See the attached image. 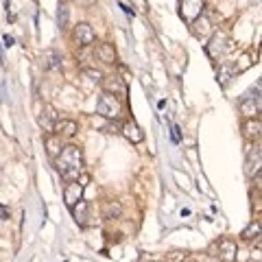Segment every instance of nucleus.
I'll return each instance as SVG.
<instances>
[{
  "label": "nucleus",
  "mask_w": 262,
  "mask_h": 262,
  "mask_svg": "<svg viewBox=\"0 0 262 262\" xmlns=\"http://www.w3.org/2000/svg\"><path fill=\"white\" fill-rule=\"evenodd\" d=\"M243 241H260V221H253L241 232Z\"/></svg>",
  "instance_id": "22"
},
{
  "label": "nucleus",
  "mask_w": 262,
  "mask_h": 262,
  "mask_svg": "<svg viewBox=\"0 0 262 262\" xmlns=\"http://www.w3.org/2000/svg\"><path fill=\"white\" fill-rule=\"evenodd\" d=\"M216 256L221 262H236L238 258V245L234 238H221L216 243Z\"/></svg>",
  "instance_id": "6"
},
{
  "label": "nucleus",
  "mask_w": 262,
  "mask_h": 262,
  "mask_svg": "<svg viewBox=\"0 0 262 262\" xmlns=\"http://www.w3.org/2000/svg\"><path fill=\"white\" fill-rule=\"evenodd\" d=\"M238 107H241V114L245 118H258V114H260V88L249 90V92L241 98Z\"/></svg>",
  "instance_id": "3"
},
{
  "label": "nucleus",
  "mask_w": 262,
  "mask_h": 262,
  "mask_svg": "<svg viewBox=\"0 0 262 262\" xmlns=\"http://www.w3.org/2000/svg\"><path fill=\"white\" fill-rule=\"evenodd\" d=\"M122 214V203L120 201H105L103 203V208H101V216L105 221H114V219H120Z\"/></svg>",
  "instance_id": "18"
},
{
  "label": "nucleus",
  "mask_w": 262,
  "mask_h": 262,
  "mask_svg": "<svg viewBox=\"0 0 262 262\" xmlns=\"http://www.w3.org/2000/svg\"><path fill=\"white\" fill-rule=\"evenodd\" d=\"M3 39H5V46H13V37H9V35H5Z\"/></svg>",
  "instance_id": "27"
},
{
  "label": "nucleus",
  "mask_w": 262,
  "mask_h": 262,
  "mask_svg": "<svg viewBox=\"0 0 262 262\" xmlns=\"http://www.w3.org/2000/svg\"><path fill=\"white\" fill-rule=\"evenodd\" d=\"M66 20H68V7L61 5L59 7V24H61V27H66Z\"/></svg>",
  "instance_id": "25"
},
{
  "label": "nucleus",
  "mask_w": 262,
  "mask_h": 262,
  "mask_svg": "<svg viewBox=\"0 0 262 262\" xmlns=\"http://www.w3.org/2000/svg\"><path fill=\"white\" fill-rule=\"evenodd\" d=\"M227 48H229V37L223 31H216L210 35V42L206 44V53L212 59H219V57H223L227 53Z\"/></svg>",
  "instance_id": "4"
},
{
  "label": "nucleus",
  "mask_w": 262,
  "mask_h": 262,
  "mask_svg": "<svg viewBox=\"0 0 262 262\" xmlns=\"http://www.w3.org/2000/svg\"><path fill=\"white\" fill-rule=\"evenodd\" d=\"M188 260V251H170L168 253V262H186Z\"/></svg>",
  "instance_id": "23"
},
{
  "label": "nucleus",
  "mask_w": 262,
  "mask_h": 262,
  "mask_svg": "<svg viewBox=\"0 0 262 262\" xmlns=\"http://www.w3.org/2000/svg\"><path fill=\"white\" fill-rule=\"evenodd\" d=\"M120 112H122V105L118 101V96H114L110 92H103L101 98L96 103V114L107 120H118L120 118Z\"/></svg>",
  "instance_id": "2"
},
{
  "label": "nucleus",
  "mask_w": 262,
  "mask_h": 262,
  "mask_svg": "<svg viewBox=\"0 0 262 262\" xmlns=\"http://www.w3.org/2000/svg\"><path fill=\"white\" fill-rule=\"evenodd\" d=\"M79 131L77 127V122L75 120H70V118H59L55 122V129H53V134H57L59 138H72Z\"/></svg>",
  "instance_id": "14"
},
{
  "label": "nucleus",
  "mask_w": 262,
  "mask_h": 262,
  "mask_svg": "<svg viewBox=\"0 0 262 262\" xmlns=\"http://www.w3.org/2000/svg\"><path fill=\"white\" fill-rule=\"evenodd\" d=\"M120 134L125 136L131 144H140L144 140V131L140 129V125H138L134 118L127 120V122H122V125H120Z\"/></svg>",
  "instance_id": "10"
},
{
  "label": "nucleus",
  "mask_w": 262,
  "mask_h": 262,
  "mask_svg": "<svg viewBox=\"0 0 262 262\" xmlns=\"http://www.w3.org/2000/svg\"><path fill=\"white\" fill-rule=\"evenodd\" d=\"M203 7H206V0H179V15L188 24H192L203 13Z\"/></svg>",
  "instance_id": "5"
},
{
  "label": "nucleus",
  "mask_w": 262,
  "mask_h": 262,
  "mask_svg": "<svg viewBox=\"0 0 262 262\" xmlns=\"http://www.w3.org/2000/svg\"><path fill=\"white\" fill-rule=\"evenodd\" d=\"M260 134H262V122H260V118H247L243 122V136H245V140H249V142H253V140H260Z\"/></svg>",
  "instance_id": "13"
},
{
  "label": "nucleus",
  "mask_w": 262,
  "mask_h": 262,
  "mask_svg": "<svg viewBox=\"0 0 262 262\" xmlns=\"http://www.w3.org/2000/svg\"><path fill=\"white\" fill-rule=\"evenodd\" d=\"M61 55L57 51H46L44 53V68L51 70V72H59L61 70Z\"/></svg>",
  "instance_id": "20"
},
{
  "label": "nucleus",
  "mask_w": 262,
  "mask_h": 262,
  "mask_svg": "<svg viewBox=\"0 0 262 262\" xmlns=\"http://www.w3.org/2000/svg\"><path fill=\"white\" fill-rule=\"evenodd\" d=\"M57 173H59L66 182H75L81 177V170H83V151L77 144H66L61 146L59 155L53 160Z\"/></svg>",
  "instance_id": "1"
},
{
  "label": "nucleus",
  "mask_w": 262,
  "mask_h": 262,
  "mask_svg": "<svg viewBox=\"0 0 262 262\" xmlns=\"http://www.w3.org/2000/svg\"><path fill=\"white\" fill-rule=\"evenodd\" d=\"M72 35H75V42L79 46H90V44L96 42V33L88 22H79L75 27V33H72Z\"/></svg>",
  "instance_id": "9"
},
{
  "label": "nucleus",
  "mask_w": 262,
  "mask_h": 262,
  "mask_svg": "<svg viewBox=\"0 0 262 262\" xmlns=\"http://www.w3.org/2000/svg\"><path fill=\"white\" fill-rule=\"evenodd\" d=\"M236 75H238V70H236V63H229V61H223L219 66V83L223 85V88H227V83L232 81Z\"/></svg>",
  "instance_id": "15"
},
{
  "label": "nucleus",
  "mask_w": 262,
  "mask_h": 262,
  "mask_svg": "<svg viewBox=\"0 0 262 262\" xmlns=\"http://www.w3.org/2000/svg\"><path fill=\"white\" fill-rule=\"evenodd\" d=\"M44 144H46V153L51 155V158L55 160L57 155H59V151H61V138L57 136V134H48L46 136V140H44Z\"/></svg>",
  "instance_id": "21"
},
{
  "label": "nucleus",
  "mask_w": 262,
  "mask_h": 262,
  "mask_svg": "<svg viewBox=\"0 0 262 262\" xmlns=\"http://www.w3.org/2000/svg\"><path fill=\"white\" fill-rule=\"evenodd\" d=\"M105 131H107V134H120V125L116 120H112L107 127H105Z\"/></svg>",
  "instance_id": "26"
},
{
  "label": "nucleus",
  "mask_w": 262,
  "mask_h": 262,
  "mask_svg": "<svg viewBox=\"0 0 262 262\" xmlns=\"http://www.w3.org/2000/svg\"><path fill=\"white\" fill-rule=\"evenodd\" d=\"M192 33L196 37H206V35H210L212 33V22H210V18L208 15H199L194 22H192Z\"/></svg>",
  "instance_id": "19"
},
{
  "label": "nucleus",
  "mask_w": 262,
  "mask_h": 262,
  "mask_svg": "<svg viewBox=\"0 0 262 262\" xmlns=\"http://www.w3.org/2000/svg\"><path fill=\"white\" fill-rule=\"evenodd\" d=\"M70 212H72V216H75V221L81 225V227H85L88 225V214H90V203L88 201H77L75 206L70 208Z\"/></svg>",
  "instance_id": "16"
},
{
  "label": "nucleus",
  "mask_w": 262,
  "mask_h": 262,
  "mask_svg": "<svg viewBox=\"0 0 262 262\" xmlns=\"http://www.w3.org/2000/svg\"><path fill=\"white\" fill-rule=\"evenodd\" d=\"M57 120H59V114H57V110L53 107V105H44L42 112H39V127H42L46 134H53Z\"/></svg>",
  "instance_id": "11"
},
{
  "label": "nucleus",
  "mask_w": 262,
  "mask_h": 262,
  "mask_svg": "<svg viewBox=\"0 0 262 262\" xmlns=\"http://www.w3.org/2000/svg\"><path fill=\"white\" fill-rule=\"evenodd\" d=\"M101 83H103V88H105V92H110V94H114V96H125V94H127L125 79H120V77H116V75L103 77Z\"/></svg>",
  "instance_id": "12"
},
{
  "label": "nucleus",
  "mask_w": 262,
  "mask_h": 262,
  "mask_svg": "<svg viewBox=\"0 0 262 262\" xmlns=\"http://www.w3.org/2000/svg\"><path fill=\"white\" fill-rule=\"evenodd\" d=\"M96 57H98V61H103L107 66L116 63V51H114V46L107 44V42H103V44L96 46Z\"/></svg>",
  "instance_id": "17"
},
{
  "label": "nucleus",
  "mask_w": 262,
  "mask_h": 262,
  "mask_svg": "<svg viewBox=\"0 0 262 262\" xmlns=\"http://www.w3.org/2000/svg\"><path fill=\"white\" fill-rule=\"evenodd\" d=\"M81 72H83V75H85V77H90V79H94V81H101V79H103V72H101V70H94V68H83V70H81Z\"/></svg>",
  "instance_id": "24"
},
{
  "label": "nucleus",
  "mask_w": 262,
  "mask_h": 262,
  "mask_svg": "<svg viewBox=\"0 0 262 262\" xmlns=\"http://www.w3.org/2000/svg\"><path fill=\"white\" fill-rule=\"evenodd\" d=\"M83 184L79 182V179H75V182H68L63 186V201H66V206L72 208L77 201L83 199Z\"/></svg>",
  "instance_id": "7"
},
{
  "label": "nucleus",
  "mask_w": 262,
  "mask_h": 262,
  "mask_svg": "<svg viewBox=\"0 0 262 262\" xmlns=\"http://www.w3.org/2000/svg\"><path fill=\"white\" fill-rule=\"evenodd\" d=\"M260 164H262V151L260 146L256 144L253 149L247 151V158H245V175L247 177H253L260 173Z\"/></svg>",
  "instance_id": "8"
}]
</instances>
